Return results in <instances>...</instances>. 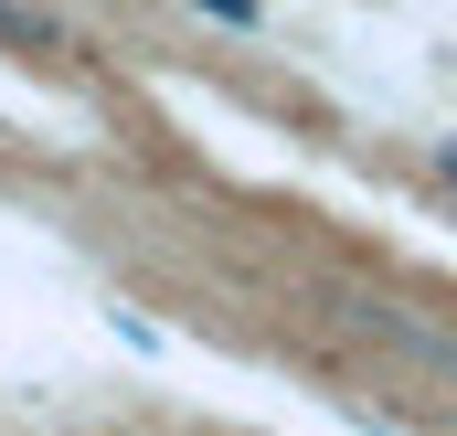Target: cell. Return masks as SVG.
<instances>
[{"mask_svg":"<svg viewBox=\"0 0 457 436\" xmlns=\"http://www.w3.org/2000/svg\"><path fill=\"white\" fill-rule=\"evenodd\" d=\"M0 43H21V54H64V32H54L43 11H21V0H0Z\"/></svg>","mask_w":457,"mask_h":436,"instance_id":"obj_2","label":"cell"},{"mask_svg":"<svg viewBox=\"0 0 457 436\" xmlns=\"http://www.w3.org/2000/svg\"><path fill=\"white\" fill-rule=\"evenodd\" d=\"M436 181H447V192H457V138H436Z\"/></svg>","mask_w":457,"mask_h":436,"instance_id":"obj_4","label":"cell"},{"mask_svg":"<svg viewBox=\"0 0 457 436\" xmlns=\"http://www.w3.org/2000/svg\"><path fill=\"white\" fill-rule=\"evenodd\" d=\"M361 330H383L394 351H415L426 373H447V383H457V330H436V320H404V309H383V298H361Z\"/></svg>","mask_w":457,"mask_h":436,"instance_id":"obj_1","label":"cell"},{"mask_svg":"<svg viewBox=\"0 0 457 436\" xmlns=\"http://www.w3.org/2000/svg\"><path fill=\"white\" fill-rule=\"evenodd\" d=\"M192 11H203V21H224V32H255V21H266V0H192Z\"/></svg>","mask_w":457,"mask_h":436,"instance_id":"obj_3","label":"cell"}]
</instances>
